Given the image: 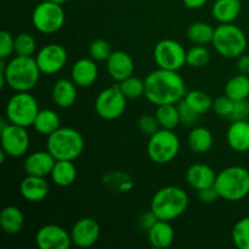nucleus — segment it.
Returning <instances> with one entry per match:
<instances>
[{
    "mask_svg": "<svg viewBox=\"0 0 249 249\" xmlns=\"http://www.w3.org/2000/svg\"><path fill=\"white\" fill-rule=\"evenodd\" d=\"M143 96L155 106L178 104L186 95V84L178 71L158 68L146 75Z\"/></svg>",
    "mask_w": 249,
    "mask_h": 249,
    "instance_id": "nucleus-1",
    "label": "nucleus"
},
{
    "mask_svg": "<svg viewBox=\"0 0 249 249\" xmlns=\"http://www.w3.org/2000/svg\"><path fill=\"white\" fill-rule=\"evenodd\" d=\"M7 87L14 91H31L40 79V70L33 56H15L9 62L4 72Z\"/></svg>",
    "mask_w": 249,
    "mask_h": 249,
    "instance_id": "nucleus-2",
    "label": "nucleus"
},
{
    "mask_svg": "<svg viewBox=\"0 0 249 249\" xmlns=\"http://www.w3.org/2000/svg\"><path fill=\"white\" fill-rule=\"evenodd\" d=\"M189 202V195L181 187L165 186L153 195L150 209L158 220L173 221L186 212Z\"/></svg>",
    "mask_w": 249,
    "mask_h": 249,
    "instance_id": "nucleus-3",
    "label": "nucleus"
},
{
    "mask_svg": "<svg viewBox=\"0 0 249 249\" xmlns=\"http://www.w3.org/2000/svg\"><path fill=\"white\" fill-rule=\"evenodd\" d=\"M214 187L225 201H242L249 195V170L241 165L225 168L216 174Z\"/></svg>",
    "mask_w": 249,
    "mask_h": 249,
    "instance_id": "nucleus-4",
    "label": "nucleus"
},
{
    "mask_svg": "<svg viewBox=\"0 0 249 249\" xmlns=\"http://www.w3.org/2000/svg\"><path fill=\"white\" fill-rule=\"evenodd\" d=\"M46 150L56 158V160H74L84 150V139L74 128L60 126L48 136Z\"/></svg>",
    "mask_w": 249,
    "mask_h": 249,
    "instance_id": "nucleus-5",
    "label": "nucleus"
},
{
    "mask_svg": "<svg viewBox=\"0 0 249 249\" xmlns=\"http://www.w3.org/2000/svg\"><path fill=\"white\" fill-rule=\"evenodd\" d=\"M245 32L233 23H220L214 31L212 44L220 56L225 58H238L247 49Z\"/></svg>",
    "mask_w": 249,
    "mask_h": 249,
    "instance_id": "nucleus-6",
    "label": "nucleus"
},
{
    "mask_svg": "<svg viewBox=\"0 0 249 249\" xmlns=\"http://www.w3.org/2000/svg\"><path fill=\"white\" fill-rule=\"evenodd\" d=\"M39 111L38 102L29 91H18L12 95L5 108L7 121L24 128L33 126Z\"/></svg>",
    "mask_w": 249,
    "mask_h": 249,
    "instance_id": "nucleus-7",
    "label": "nucleus"
},
{
    "mask_svg": "<svg viewBox=\"0 0 249 249\" xmlns=\"http://www.w3.org/2000/svg\"><path fill=\"white\" fill-rule=\"evenodd\" d=\"M180 151V140L177 134L169 129H158L150 136L147 142V155L157 164H167L177 158Z\"/></svg>",
    "mask_w": 249,
    "mask_h": 249,
    "instance_id": "nucleus-8",
    "label": "nucleus"
},
{
    "mask_svg": "<svg viewBox=\"0 0 249 249\" xmlns=\"http://www.w3.org/2000/svg\"><path fill=\"white\" fill-rule=\"evenodd\" d=\"M65 11L60 4L45 0L34 7L32 22L34 28L43 34H53L60 31L65 24Z\"/></svg>",
    "mask_w": 249,
    "mask_h": 249,
    "instance_id": "nucleus-9",
    "label": "nucleus"
},
{
    "mask_svg": "<svg viewBox=\"0 0 249 249\" xmlns=\"http://www.w3.org/2000/svg\"><path fill=\"white\" fill-rule=\"evenodd\" d=\"M186 53L179 41L174 39H163L156 44L153 58L158 68L179 71L186 65Z\"/></svg>",
    "mask_w": 249,
    "mask_h": 249,
    "instance_id": "nucleus-10",
    "label": "nucleus"
},
{
    "mask_svg": "<svg viewBox=\"0 0 249 249\" xmlns=\"http://www.w3.org/2000/svg\"><path fill=\"white\" fill-rule=\"evenodd\" d=\"M126 96L118 85L102 90L95 100V111L106 121H114L124 114L126 109Z\"/></svg>",
    "mask_w": 249,
    "mask_h": 249,
    "instance_id": "nucleus-11",
    "label": "nucleus"
},
{
    "mask_svg": "<svg viewBox=\"0 0 249 249\" xmlns=\"http://www.w3.org/2000/svg\"><path fill=\"white\" fill-rule=\"evenodd\" d=\"M26 129L24 126L10 123L4 130L0 131L1 150H4L9 157L18 158L28 152L31 139Z\"/></svg>",
    "mask_w": 249,
    "mask_h": 249,
    "instance_id": "nucleus-12",
    "label": "nucleus"
},
{
    "mask_svg": "<svg viewBox=\"0 0 249 249\" xmlns=\"http://www.w3.org/2000/svg\"><path fill=\"white\" fill-rule=\"evenodd\" d=\"M36 61L41 74H56L63 70L68 61L66 49L58 44H48L36 55Z\"/></svg>",
    "mask_w": 249,
    "mask_h": 249,
    "instance_id": "nucleus-13",
    "label": "nucleus"
},
{
    "mask_svg": "<svg viewBox=\"0 0 249 249\" xmlns=\"http://www.w3.org/2000/svg\"><path fill=\"white\" fill-rule=\"evenodd\" d=\"M72 243L71 232L56 224H46L36 233V245L40 249H68Z\"/></svg>",
    "mask_w": 249,
    "mask_h": 249,
    "instance_id": "nucleus-14",
    "label": "nucleus"
},
{
    "mask_svg": "<svg viewBox=\"0 0 249 249\" xmlns=\"http://www.w3.org/2000/svg\"><path fill=\"white\" fill-rule=\"evenodd\" d=\"M101 232L99 223L92 218H82L71 230L73 245L79 248L92 247L97 242Z\"/></svg>",
    "mask_w": 249,
    "mask_h": 249,
    "instance_id": "nucleus-15",
    "label": "nucleus"
},
{
    "mask_svg": "<svg viewBox=\"0 0 249 249\" xmlns=\"http://www.w3.org/2000/svg\"><path fill=\"white\" fill-rule=\"evenodd\" d=\"M107 62V72L114 82H123L126 78L131 77L135 71L134 60L125 51H112Z\"/></svg>",
    "mask_w": 249,
    "mask_h": 249,
    "instance_id": "nucleus-16",
    "label": "nucleus"
},
{
    "mask_svg": "<svg viewBox=\"0 0 249 249\" xmlns=\"http://www.w3.org/2000/svg\"><path fill=\"white\" fill-rule=\"evenodd\" d=\"M56 163V158L46 151H36L27 156L24 160V172L27 175H36V177H48L53 172V168Z\"/></svg>",
    "mask_w": 249,
    "mask_h": 249,
    "instance_id": "nucleus-17",
    "label": "nucleus"
},
{
    "mask_svg": "<svg viewBox=\"0 0 249 249\" xmlns=\"http://www.w3.org/2000/svg\"><path fill=\"white\" fill-rule=\"evenodd\" d=\"M50 186L44 177L27 175L19 184V194L31 203H38L48 197Z\"/></svg>",
    "mask_w": 249,
    "mask_h": 249,
    "instance_id": "nucleus-18",
    "label": "nucleus"
},
{
    "mask_svg": "<svg viewBox=\"0 0 249 249\" xmlns=\"http://www.w3.org/2000/svg\"><path fill=\"white\" fill-rule=\"evenodd\" d=\"M71 77L78 88H88L96 82L99 68L94 58H80L75 61L71 70Z\"/></svg>",
    "mask_w": 249,
    "mask_h": 249,
    "instance_id": "nucleus-19",
    "label": "nucleus"
},
{
    "mask_svg": "<svg viewBox=\"0 0 249 249\" xmlns=\"http://www.w3.org/2000/svg\"><path fill=\"white\" fill-rule=\"evenodd\" d=\"M186 181L196 191L214 186L216 174L209 165L203 163H195L186 170Z\"/></svg>",
    "mask_w": 249,
    "mask_h": 249,
    "instance_id": "nucleus-20",
    "label": "nucleus"
},
{
    "mask_svg": "<svg viewBox=\"0 0 249 249\" xmlns=\"http://www.w3.org/2000/svg\"><path fill=\"white\" fill-rule=\"evenodd\" d=\"M226 141L231 150L238 153L249 151V119L231 122L226 133Z\"/></svg>",
    "mask_w": 249,
    "mask_h": 249,
    "instance_id": "nucleus-21",
    "label": "nucleus"
},
{
    "mask_svg": "<svg viewBox=\"0 0 249 249\" xmlns=\"http://www.w3.org/2000/svg\"><path fill=\"white\" fill-rule=\"evenodd\" d=\"M147 238L150 245L156 249H165L173 245L175 232L170 221L157 220V223L147 231Z\"/></svg>",
    "mask_w": 249,
    "mask_h": 249,
    "instance_id": "nucleus-22",
    "label": "nucleus"
},
{
    "mask_svg": "<svg viewBox=\"0 0 249 249\" xmlns=\"http://www.w3.org/2000/svg\"><path fill=\"white\" fill-rule=\"evenodd\" d=\"M78 97L77 85L73 80L58 79L53 87V100L56 106L68 108L75 104Z\"/></svg>",
    "mask_w": 249,
    "mask_h": 249,
    "instance_id": "nucleus-23",
    "label": "nucleus"
},
{
    "mask_svg": "<svg viewBox=\"0 0 249 249\" xmlns=\"http://www.w3.org/2000/svg\"><path fill=\"white\" fill-rule=\"evenodd\" d=\"M241 9V0H215L212 15L219 23H232L240 16Z\"/></svg>",
    "mask_w": 249,
    "mask_h": 249,
    "instance_id": "nucleus-24",
    "label": "nucleus"
},
{
    "mask_svg": "<svg viewBox=\"0 0 249 249\" xmlns=\"http://www.w3.org/2000/svg\"><path fill=\"white\" fill-rule=\"evenodd\" d=\"M24 225V215L16 206H7L0 212V226L7 235H17Z\"/></svg>",
    "mask_w": 249,
    "mask_h": 249,
    "instance_id": "nucleus-25",
    "label": "nucleus"
},
{
    "mask_svg": "<svg viewBox=\"0 0 249 249\" xmlns=\"http://www.w3.org/2000/svg\"><path fill=\"white\" fill-rule=\"evenodd\" d=\"M50 177L53 184L57 186H71L77 179V168L73 160H56Z\"/></svg>",
    "mask_w": 249,
    "mask_h": 249,
    "instance_id": "nucleus-26",
    "label": "nucleus"
},
{
    "mask_svg": "<svg viewBox=\"0 0 249 249\" xmlns=\"http://www.w3.org/2000/svg\"><path fill=\"white\" fill-rule=\"evenodd\" d=\"M213 134L206 126H195L189 134L187 142L189 147L191 148L192 152L198 153H207L213 146Z\"/></svg>",
    "mask_w": 249,
    "mask_h": 249,
    "instance_id": "nucleus-27",
    "label": "nucleus"
},
{
    "mask_svg": "<svg viewBox=\"0 0 249 249\" xmlns=\"http://www.w3.org/2000/svg\"><path fill=\"white\" fill-rule=\"evenodd\" d=\"M61 126V118L53 109H40L36 117L33 128L36 133L49 136Z\"/></svg>",
    "mask_w": 249,
    "mask_h": 249,
    "instance_id": "nucleus-28",
    "label": "nucleus"
},
{
    "mask_svg": "<svg viewBox=\"0 0 249 249\" xmlns=\"http://www.w3.org/2000/svg\"><path fill=\"white\" fill-rule=\"evenodd\" d=\"M225 95L233 101L248 100L249 77L247 74H236L231 77L225 84Z\"/></svg>",
    "mask_w": 249,
    "mask_h": 249,
    "instance_id": "nucleus-29",
    "label": "nucleus"
},
{
    "mask_svg": "<svg viewBox=\"0 0 249 249\" xmlns=\"http://www.w3.org/2000/svg\"><path fill=\"white\" fill-rule=\"evenodd\" d=\"M155 117L156 119H157L160 128L163 129L174 130V129L180 124L179 109H178V105L175 104L160 105V106H157Z\"/></svg>",
    "mask_w": 249,
    "mask_h": 249,
    "instance_id": "nucleus-30",
    "label": "nucleus"
},
{
    "mask_svg": "<svg viewBox=\"0 0 249 249\" xmlns=\"http://www.w3.org/2000/svg\"><path fill=\"white\" fill-rule=\"evenodd\" d=\"M214 31L215 28L207 22H195L187 28V38L195 45H207L213 40Z\"/></svg>",
    "mask_w": 249,
    "mask_h": 249,
    "instance_id": "nucleus-31",
    "label": "nucleus"
},
{
    "mask_svg": "<svg viewBox=\"0 0 249 249\" xmlns=\"http://www.w3.org/2000/svg\"><path fill=\"white\" fill-rule=\"evenodd\" d=\"M104 184L108 187L109 190H112L113 192H118V194H124V192H129L130 190H133L134 184L131 181L130 177H129L126 173L116 172V170H112L108 174L105 175L104 178Z\"/></svg>",
    "mask_w": 249,
    "mask_h": 249,
    "instance_id": "nucleus-32",
    "label": "nucleus"
},
{
    "mask_svg": "<svg viewBox=\"0 0 249 249\" xmlns=\"http://www.w3.org/2000/svg\"><path fill=\"white\" fill-rule=\"evenodd\" d=\"M184 100L199 116L207 113L209 109L213 108L214 101L207 92L202 91V90H191V91L186 92Z\"/></svg>",
    "mask_w": 249,
    "mask_h": 249,
    "instance_id": "nucleus-33",
    "label": "nucleus"
},
{
    "mask_svg": "<svg viewBox=\"0 0 249 249\" xmlns=\"http://www.w3.org/2000/svg\"><path fill=\"white\" fill-rule=\"evenodd\" d=\"M118 87L122 92L125 95L126 99H139L145 95V80L134 77V75L119 83Z\"/></svg>",
    "mask_w": 249,
    "mask_h": 249,
    "instance_id": "nucleus-34",
    "label": "nucleus"
},
{
    "mask_svg": "<svg viewBox=\"0 0 249 249\" xmlns=\"http://www.w3.org/2000/svg\"><path fill=\"white\" fill-rule=\"evenodd\" d=\"M232 242L238 249H249V216L240 219L233 225Z\"/></svg>",
    "mask_w": 249,
    "mask_h": 249,
    "instance_id": "nucleus-35",
    "label": "nucleus"
},
{
    "mask_svg": "<svg viewBox=\"0 0 249 249\" xmlns=\"http://www.w3.org/2000/svg\"><path fill=\"white\" fill-rule=\"evenodd\" d=\"M211 53L204 45H195L186 53V65L190 67L201 68L209 62Z\"/></svg>",
    "mask_w": 249,
    "mask_h": 249,
    "instance_id": "nucleus-36",
    "label": "nucleus"
},
{
    "mask_svg": "<svg viewBox=\"0 0 249 249\" xmlns=\"http://www.w3.org/2000/svg\"><path fill=\"white\" fill-rule=\"evenodd\" d=\"M36 49V39L28 33H19L15 36L14 53L17 56H32Z\"/></svg>",
    "mask_w": 249,
    "mask_h": 249,
    "instance_id": "nucleus-37",
    "label": "nucleus"
},
{
    "mask_svg": "<svg viewBox=\"0 0 249 249\" xmlns=\"http://www.w3.org/2000/svg\"><path fill=\"white\" fill-rule=\"evenodd\" d=\"M89 53L91 58H94L97 62H102V61H107L112 53L111 45L107 40L104 39H96L90 44Z\"/></svg>",
    "mask_w": 249,
    "mask_h": 249,
    "instance_id": "nucleus-38",
    "label": "nucleus"
},
{
    "mask_svg": "<svg viewBox=\"0 0 249 249\" xmlns=\"http://www.w3.org/2000/svg\"><path fill=\"white\" fill-rule=\"evenodd\" d=\"M178 109H179L180 123L184 124V125L191 126L198 121L199 114L192 107H190L184 99L178 102Z\"/></svg>",
    "mask_w": 249,
    "mask_h": 249,
    "instance_id": "nucleus-39",
    "label": "nucleus"
},
{
    "mask_svg": "<svg viewBox=\"0 0 249 249\" xmlns=\"http://www.w3.org/2000/svg\"><path fill=\"white\" fill-rule=\"evenodd\" d=\"M233 100L230 97L224 95V96H219L214 100L213 102V111L218 114L221 118H230L231 113H232L233 108Z\"/></svg>",
    "mask_w": 249,
    "mask_h": 249,
    "instance_id": "nucleus-40",
    "label": "nucleus"
},
{
    "mask_svg": "<svg viewBox=\"0 0 249 249\" xmlns=\"http://www.w3.org/2000/svg\"><path fill=\"white\" fill-rule=\"evenodd\" d=\"M15 38L7 31L0 32V57L6 60L14 53Z\"/></svg>",
    "mask_w": 249,
    "mask_h": 249,
    "instance_id": "nucleus-41",
    "label": "nucleus"
},
{
    "mask_svg": "<svg viewBox=\"0 0 249 249\" xmlns=\"http://www.w3.org/2000/svg\"><path fill=\"white\" fill-rule=\"evenodd\" d=\"M138 126L141 133L148 136L155 134L160 129V124H158L157 119H156L155 116H151V114L141 116L138 121Z\"/></svg>",
    "mask_w": 249,
    "mask_h": 249,
    "instance_id": "nucleus-42",
    "label": "nucleus"
},
{
    "mask_svg": "<svg viewBox=\"0 0 249 249\" xmlns=\"http://www.w3.org/2000/svg\"><path fill=\"white\" fill-rule=\"evenodd\" d=\"M231 122L235 121H248L249 119V101L248 100H241V101L233 102L232 113L230 116Z\"/></svg>",
    "mask_w": 249,
    "mask_h": 249,
    "instance_id": "nucleus-43",
    "label": "nucleus"
},
{
    "mask_svg": "<svg viewBox=\"0 0 249 249\" xmlns=\"http://www.w3.org/2000/svg\"><path fill=\"white\" fill-rule=\"evenodd\" d=\"M157 216H156L155 214H153V212L150 209V211L143 213L142 215L139 218V228H140L141 231L147 233V231L157 223Z\"/></svg>",
    "mask_w": 249,
    "mask_h": 249,
    "instance_id": "nucleus-44",
    "label": "nucleus"
},
{
    "mask_svg": "<svg viewBox=\"0 0 249 249\" xmlns=\"http://www.w3.org/2000/svg\"><path fill=\"white\" fill-rule=\"evenodd\" d=\"M198 198L199 201L203 202V203L209 204L215 202L218 198H220V196H219L215 187L212 186V187H207V189H203L201 190V191H198Z\"/></svg>",
    "mask_w": 249,
    "mask_h": 249,
    "instance_id": "nucleus-45",
    "label": "nucleus"
},
{
    "mask_svg": "<svg viewBox=\"0 0 249 249\" xmlns=\"http://www.w3.org/2000/svg\"><path fill=\"white\" fill-rule=\"evenodd\" d=\"M237 71L238 73L249 75V55H241L237 60Z\"/></svg>",
    "mask_w": 249,
    "mask_h": 249,
    "instance_id": "nucleus-46",
    "label": "nucleus"
},
{
    "mask_svg": "<svg viewBox=\"0 0 249 249\" xmlns=\"http://www.w3.org/2000/svg\"><path fill=\"white\" fill-rule=\"evenodd\" d=\"M185 6L187 9H192V10H196V9H201L202 6L208 2V0H182Z\"/></svg>",
    "mask_w": 249,
    "mask_h": 249,
    "instance_id": "nucleus-47",
    "label": "nucleus"
},
{
    "mask_svg": "<svg viewBox=\"0 0 249 249\" xmlns=\"http://www.w3.org/2000/svg\"><path fill=\"white\" fill-rule=\"evenodd\" d=\"M9 124H10V122L7 121V118L6 119H1V122H0V131L4 130V129L6 128V126L9 125Z\"/></svg>",
    "mask_w": 249,
    "mask_h": 249,
    "instance_id": "nucleus-48",
    "label": "nucleus"
},
{
    "mask_svg": "<svg viewBox=\"0 0 249 249\" xmlns=\"http://www.w3.org/2000/svg\"><path fill=\"white\" fill-rule=\"evenodd\" d=\"M50 1H53V2H56V4H60V5H62V4H65V2H67L68 0H50Z\"/></svg>",
    "mask_w": 249,
    "mask_h": 249,
    "instance_id": "nucleus-49",
    "label": "nucleus"
},
{
    "mask_svg": "<svg viewBox=\"0 0 249 249\" xmlns=\"http://www.w3.org/2000/svg\"><path fill=\"white\" fill-rule=\"evenodd\" d=\"M248 211H249V202H248Z\"/></svg>",
    "mask_w": 249,
    "mask_h": 249,
    "instance_id": "nucleus-50",
    "label": "nucleus"
}]
</instances>
